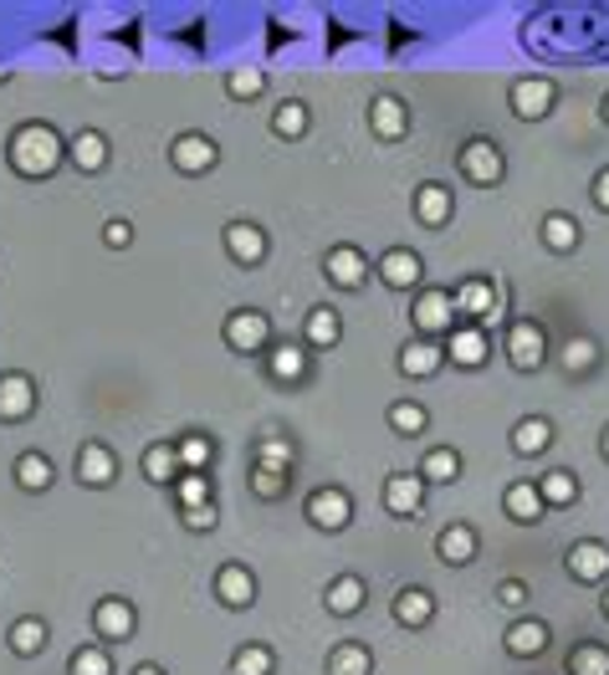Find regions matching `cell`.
Masks as SVG:
<instances>
[{
	"label": "cell",
	"instance_id": "obj_50",
	"mask_svg": "<svg viewBox=\"0 0 609 675\" xmlns=\"http://www.w3.org/2000/svg\"><path fill=\"white\" fill-rule=\"evenodd\" d=\"M179 522H185L190 532H210L215 522H221V507H215V501H206V507H190V512H179Z\"/></svg>",
	"mask_w": 609,
	"mask_h": 675
},
{
	"label": "cell",
	"instance_id": "obj_38",
	"mask_svg": "<svg viewBox=\"0 0 609 675\" xmlns=\"http://www.w3.org/2000/svg\"><path fill=\"white\" fill-rule=\"evenodd\" d=\"M175 455H179V476H185V471L206 476L210 461H215V441H210V435H179V441H175Z\"/></svg>",
	"mask_w": 609,
	"mask_h": 675
},
{
	"label": "cell",
	"instance_id": "obj_5",
	"mask_svg": "<svg viewBox=\"0 0 609 675\" xmlns=\"http://www.w3.org/2000/svg\"><path fill=\"white\" fill-rule=\"evenodd\" d=\"M553 103H558V88H553V77H518V82L507 88V108H512L522 123H538V118H549Z\"/></svg>",
	"mask_w": 609,
	"mask_h": 675
},
{
	"label": "cell",
	"instance_id": "obj_47",
	"mask_svg": "<svg viewBox=\"0 0 609 675\" xmlns=\"http://www.w3.org/2000/svg\"><path fill=\"white\" fill-rule=\"evenodd\" d=\"M175 501H179V512H190V507H206V501H215V491H210L206 476L185 471V476L175 482Z\"/></svg>",
	"mask_w": 609,
	"mask_h": 675
},
{
	"label": "cell",
	"instance_id": "obj_3",
	"mask_svg": "<svg viewBox=\"0 0 609 675\" xmlns=\"http://www.w3.org/2000/svg\"><path fill=\"white\" fill-rule=\"evenodd\" d=\"M302 512H308V522L318 532H343L354 522V497L343 486H318V491H308Z\"/></svg>",
	"mask_w": 609,
	"mask_h": 675
},
{
	"label": "cell",
	"instance_id": "obj_39",
	"mask_svg": "<svg viewBox=\"0 0 609 675\" xmlns=\"http://www.w3.org/2000/svg\"><path fill=\"white\" fill-rule=\"evenodd\" d=\"M558 364H564L568 379H584V374H595V364H599V343H595L589 333L568 338V343H564V358H558Z\"/></svg>",
	"mask_w": 609,
	"mask_h": 675
},
{
	"label": "cell",
	"instance_id": "obj_48",
	"mask_svg": "<svg viewBox=\"0 0 609 675\" xmlns=\"http://www.w3.org/2000/svg\"><path fill=\"white\" fill-rule=\"evenodd\" d=\"M67 675H113V655H108L103 645H82L67 661Z\"/></svg>",
	"mask_w": 609,
	"mask_h": 675
},
{
	"label": "cell",
	"instance_id": "obj_15",
	"mask_svg": "<svg viewBox=\"0 0 609 675\" xmlns=\"http://www.w3.org/2000/svg\"><path fill=\"white\" fill-rule=\"evenodd\" d=\"M564 568L574 584H605L609 578V547L595 543V538H584V543H574L564 553Z\"/></svg>",
	"mask_w": 609,
	"mask_h": 675
},
{
	"label": "cell",
	"instance_id": "obj_42",
	"mask_svg": "<svg viewBox=\"0 0 609 675\" xmlns=\"http://www.w3.org/2000/svg\"><path fill=\"white\" fill-rule=\"evenodd\" d=\"M5 645H11V655H21V661L42 655V650H46V624H42V619H15Z\"/></svg>",
	"mask_w": 609,
	"mask_h": 675
},
{
	"label": "cell",
	"instance_id": "obj_7",
	"mask_svg": "<svg viewBox=\"0 0 609 675\" xmlns=\"http://www.w3.org/2000/svg\"><path fill=\"white\" fill-rule=\"evenodd\" d=\"M225 343L236 353H262V348H272V318L262 308H236L231 318H225Z\"/></svg>",
	"mask_w": 609,
	"mask_h": 675
},
{
	"label": "cell",
	"instance_id": "obj_55",
	"mask_svg": "<svg viewBox=\"0 0 609 675\" xmlns=\"http://www.w3.org/2000/svg\"><path fill=\"white\" fill-rule=\"evenodd\" d=\"M599 451H605V461H609V425H605V435H599Z\"/></svg>",
	"mask_w": 609,
	"mask_h": 675
},
{
	"label": "cell",
	"instance_id": "obj_52",
	"mask_svg": "<svg viewBox=\"0 0 609 675\" xmlns=\"http://www.w3.org/2000/svg\"><path fill=\"white\" fill-rule=\"evenodd\" d=\"M497 604H507V609H522V604H528V584H522V578H502V588H497Z\"/></svg>",
	"mask_w": 609,
	"mask_h": 675
},
{
	"label": "cell",
	"instance_id": "obj_26",
	"mask_svg": "<svg viewBox=\"0 0 609 675\" xmlns=\"http://www.w3.org/2000/svg\"><path fill=\"white\" fill-rule=\"evenodd\" d=\"M364 599H369V588H364V578H358V573H339V578L323 588L328 615H339V619L358 615V609H364Z\"/></svg>",
	"mask_w": 609,
	"mask_h": 675
},
{
	"label": "cell",
	"instance_id": "obj_13",
	"mask_svg": "<svg viewBox=\"0 0 609 675\" xmlns=\"http://www.w3.org/2000/svg\"><path fill=\"white\" fill-rule=\"evenodd\" d=\"M410 108L395 98V92H379L369 103V129H374V139H385V144H400V139H410Z\"/></svg>",
	"mask_w": 609,
	"mask_h": 675
},
{
	"label": "cell",
	"instance_id": "obj_21",
	"mask_svg": "<svg viewBox=\"0 0 609 675\" xmlns=\"http://www.w3.org/2000/svg\"><path fill=\"white\" fill-rule=\"evenodd\" d=\"M446 368V348L431 343V338H416V343H405L400 348V374L405 379H435Z\"/></svg>",
	"mask_w": 609,
	"mask_h": 675
},
{
	"label": "cell",
	"instance_id": "obj_33",
	"mask_svg": "<svg viewBox=\"0 0 609 675\" xmlns=\"http://www.w3.org/2000/svg\"><path fill=\"white\" fill-rule=\"evenodd\" d=\"M416 476L425 486H451L461 476V451H451V445H435V451H425V461H420Z\"/></svg>",
	"mask_w": 609,
	"mask_h": 675
},
{
	"label": "cell",
	"instance_id": "obj_57",
	"mask_svg": "<svg viewBox=\"0 0 609 675\" xmlns=\"http://www.w3.org/2000/svg\"><path fill=\"white\" fill-rule=\"evenodd\" d=\"M605 123H609V98H605Z\"/></svg>",
	"mask_w": 609,
	"mask_h": 675
},
{
	"label": "cell",
	"instance_id": "obj_45",
	"mask_svg": "<svg viewBox=\"0 0 609 675\" xmlns=\"http://www.w3.org/2000/svg\"><path fill=\"white\" fill-rule=\"evenodd\" d=\"M272 671H277L272 645H241L236 655H231V675H272Z\"/></svg>",
	"mask_w": 609,
	"mask_h": 675
},
{
	"label": "cell",
	"instance_id": "obj_11",
	"mask_svg": "<svg viewBox=\"0 0 609 675\" xmlns=\"http://www.w3.org/2000/svg\"><path fill=\"white\" fill-rule=\"evenodd\" d=\"M73 471H77V482L82 486L103 491V486H113V476H119V455H113V445H103V441H82Z\"/></svg>",
	"mask_w": 609,
	"mask_h": 675
},
{
	"label": "cell",
	"instance_id": "obj_1",
	"mask_svg": "<svg viewBox=\"0 0 609 675\" xmlns=\"http://www.w3.org/2000/svg\"><path fill=\"white\" fill-rule=\"evenodd\" d=\"M5 159L21 179H52L67 164V144H62V133L52 123H21L11 133V144H5Z\"/></svg>",
	"mask_w": 609,
	"mask_h": 675
},
{
	"label": "cell",
	"instance_id": "obj_41",
	"mask_svg": "<svg viewBox=\"0 0 609 675\" xmlns=\"http://www.w3.org/2000/svg\"><path fill=\"white\" fill-rule=\"evenodd\" d=\"M425 425H431V410L420 405V399H400V405H389V430L395 435H425Z\"/></svg>",
	"mask_w": 609,
	"mask_h": 675
},
{
	"label": "cell",
	"instance_id": "obj_25",
	"mask_svg": "<svg viewBox=\"0 0 609 675\" xmlns=\"http://www.w3.org/2000/svg\"><path fill=\"white\" fill-rule=\"evenodd\" d=\"M502 645L512 661H538V655L549 650V624H543V619H518V624L502 634Z\"/></svg>",
	"mask_w": 609,
	"mask_h": 675
},
{
	"label": "cell",
	"instance_id": "obj_53",
	"mask_svg": "<svg viewBox=\"0 0 609 675\" xmlns=\"http://www.w3.org/2000/svg\"><path fill=\"white\" fill-rule=\"evenodd\" d=\"M589 195H595V206L609 215V169H599V175H595V185H589Z\"/></svg>",
	"mask_w": 609,
	"mask_h": 675
},
{
	"label": "cell",
	"instance_id": "obj_2",
	"mask_svg": "<svg viewBox=\"0 0 609 675\" xmlns=\"http://www.w3.org/2000/svg\"><path fill=\"white\" fill-rule=\"evenodd\" d=\"M507 364L518 368V374H538V368L549 364V333L538 318H512L507 323Z\"/></svg>",
	"mask_w": 609,
	"mask_h": 675
},
{
	"label": "cell",
	"instance_id": "obj_31",
	"mask_svg": "<svg viewBox=\"0 0 609 675\" xmlns=\"http://www.w3.org/2000/svg\"><path fill=\"white\" fill-rule=\"evenodd\" d=\"M502 512L512 517V522H538V517L549 512L543 507V497H538V482H512L502 491Z\"/></svg>",
	"mask_w": 609,
	"mask_h": 675
},
{
	"label": "cell",
	"instance_id": "obj_35",
	"mask_svg": "<svg viewBox=\"0 0 609 675\" xmlns=\"http://www.w3.org/2000/svg\"><path fill=\"white\" fill-rule=\"evenodd\" d=\"M308 129H312V113H308V103H298V98H287V103H277V113H272V133L277 139H308Z\"/></svg>",
	"mask_w": 609,
	"mask_h": 675
},
{
	"label": "cell",
	"instance_id": "obj_20",
	"mask_svg": "<svg viewBox=\"0 0 609 675\" xmlns=\"http://www.w3.org/2000/svg\"><path fill=\"white\" fill-rule=\"evenodd\" d=\"M215 599H221L225 609H252L256 573L246 568V563H221V573H215Z\"/></svg>",
	"mask_w": 609,
	"mask_h": 675
},
{
	"label": "cell",
	"instance_id": "obj_6",
	"mask_svg": "<svg viewBox=\"0 0 609 675\" xmlns=\"http://www.w3.org/2000/svg\"><path fill=\"white\" fill-rule=\"evenodd\" d=\"M461 175L472 179V185H481V190L502 185V175H507L502 148L491 144V139H466V144H461Z\"/></svg>",
	"mask_w": 609,
	"mask_h": 675
},
{
	"label": "cell",
	"instance_id": "obj_44",
	"mask_svg": "<svg viewBox=\"0 0 609 675\" xmlns=\"http://www.w3.org/2000/svg\"><path fill=\"white\" fill-rule=\"evenodd\" d=\"M225 92L236 98V103H252L267 92V73L262 67H236V73H225Z\"/></svg>",
	"mask_w": 609,
	"mask_h": 675
},
{
	"label": "cell",
	"instance_id": "obj_17",
	"mask_svg": "<svg viewBox=\"0 0 609 675\" xmlns=\"http://www.w3.org/2000/svg\"><path fill=\"white\" fill-rule=\"evenodd\" d=\"M425 491H431V486L420 482V476H410V471H395V476H385V512H395V517H420V512H425Z\"/></svg>",
	"mask_w": 609,
	"mask_h": 675
},
{
	"label": "cell",
	"instance_id": "obj_30",
	"mask_svg": "<svg viewBox=\"0 0 609 675\" xmlns=\"http://www.w3.org/2000/svg\"><path fill=\"white\" fill-rule=\"evenodd\" d=\"M328 675H374V650L364 640H343L328 650Z\"/></svg>",
	"mask_w": 609,
	"mask_h": 675
},
{
	"label": "cell",
	"instance_id": "obj_9",
	"mask_svg": "<svg viewBox=\"0 0 609 675\" xmlns=\"http://www.w3.org/2000/svg\"><path fill=\"white\" fill-rule=\"evenodd\" d=\"M441 348H446V358L456 368H481L491 358V333L481 323H456L446 333V343H441Z\"/></svg>",
	"mask_w": 609,
	"mask_h": 675
},
{
	"label": "cell",
	"instance_id": "obj_24",
	"mask_svg": "<svg viewBox=\"0 0 609 675\" xmlns=\"http://www.w3.org/2000/svg\"><path fill=\"white\" fill-rule=\"evenodd\" d=\"M431 619H435V594L431 588L410 584V588L395 594V624H405V630H425Z\"/></svg>",
	"mask_w": 609,
	"mask_h": 675
},
{
	"label": "cell",
	"instance_id": "obj_34",
	"mask_svg": "<svg viewBox=\"0 0 609 675\" xmlns=\"http://www.w3.org/2000/svg\"><path fill=\"white\" fill-rule=\"evenodd\" d=\"M549 445H553V425L543 420V414H528V420L512 425V451L518 455H543Z\"/></svg>",
	"mask_w": 609,
	"mask_h": 675
},
{
	"label": "cell",
	"instance_id": "obj_37",
	"mask_svg": "<svg viewBox=\"0 0 609 675\" xmlns=\"http://www.w3.org/2000/svg\"><path fill=\"white\" fill-rule=\"evenodd\" d=\"M52 482H57V466H52L42 451H26L15 461V486H21V491H46Z\"/></svg>",
	"mask_w": 609,
	"mask_h": 675
},
{
	"label": "cell",
	"instance_id": "obj_32",
	"mask_svg": "<svg viewBox=\"0 0 609 675\" xmlns=\"http://www.w3.org/2000/svg\"><path fill=\"white\" fill-rule=\"evenodd\" d=\"M139 471H144V482H154V486H175L179 482V455H175V445L154 441L150 451L139 455Z\"/></svg>",
	"mask_w": 609,
	"mask_h": 675
},
{
	"label": "cell",
	"instance_id": "obj_54",
	"mask_svg": "<svg viewBox=\"0 0 609 675\" xmlns=\"http://www.w3.org/2000/svg\"><path fill=\"white\" fill-rule=\"evenodd\" d=\"M134 675H169V671H164V665H139Z\"/></svg>",
	"mask_w": 609,
	"mask_h": 675
},
{
	"label": "cell",
	"instance_id": "obj_29",
	"mask_svg": "<svg viewBox=\"0 0 609 675\" xmlns=\"http://www.w3.org/2000/svg\"><path fill=\"white\" fill-rule=\"evenodd\" d=\"M67 164H77L82 175H103L108 169V139L98 129H82L73 144H67Z\"/></svg>",
	"mask_w": 609,
	"mask_h": 675
},
{
	"label": "cell",
	"instance_id": "obj_23",
	"mask_svg": "<svg viewBox=\"0 0 609 675\" xmlns=\"http://www.w3.org/2000/svg\"><path fill=\"white\" fill-rule=\"evenodd\" d=\"M476 547H481V538H476L472 522H451V528H441V538H435V553H441V563H451V568H466V563L476 558Z\"/></svg>",
	"mask_w": 609,
	"mask_h": 675
},
{
	"label": "cell",
	"instance_id": "obj_18",
	"mask_svg": "<svg viewBox=\"0 0 609 675\" xmlns=\"http://www.w3.org/2000/svg\"><path fill=\"white\" fill-rule=\"evenodd\" d=\"M323 272L333 287H343V292H358L364 287V277H369V256L358 246H333L323 256Z\"/></svg>",
	"mask_w": 609,
	"mask_h": 675
},
{
	"label": "cell",
	"instance_id": "obj_43",
	"mask_svg": "<svg viewBox=\"0 0 609 675\" xmlns=\"http://www.w3.org/2000/svg\"><path fill=\"white\" fill-rule=\"evenodd\" d=\"M568 675H609V645H599V640L574 645L568 650Z\"/></svg>",
	"mask_w": 609,
	"mask_h": 675
},
{
	"label": "cell",
	"instance_id": "obj_46",
	"mask_svg": "<svg viewBox=\"0 0 609 675\" xmlns=\"http://www.w3.org/2000/svg\"><path fill=\"white\" fill-rule=\"evenodd\" d=\"M292 461H298V445H292V441H277V435H272V441L256 445V466H262V471H283V476H287V471H292Z\"/></svg>",
	"mask_w": 609,
	"mask_h": 675
},
{
	"label": "cell",
	"instance_id": "obj_14",
	"mask_svg": "<svg viewBox=\"0 0 609 675\" xmlns=\"http://www.w3.org/2000/svg\"><path fill=\"white\" fill-rule=\"evenodd\" d=\"M225 251H231V262L236 266H262L267 262V251H272V241H267V231L256 221H231L225 225Z\"/></svg>",
	"mask_w": 609,
	"mask_h": 675
},
{
	"label": "cell",
	"instance_id": "obj_4",
	"mask_svg": "<svg viewBox=\"0 0 609 675\" xmlns=\"http://www.w3.org/2000/svg\"><path fill=\"white\" fill-rule=\"evenodd\" d=\"M139 630V609L123 594H108V599L92 604V634L108 640V645H123V640H134Z\"/></svg>",
	"mask_w": 609,
	"mask_h": 675
},
{
	"label": "cell",
	"instance_id": "obj_16",
	"mask_svg": "<svg viewBox=\"0 0 609 675\" xmlns=\"http://www.w3.org/2000/svg\"><path fill=\"white\" fill-rule=\"evenodd\" d=\"M36 410V379L31 374H5L0 379V425H21Z\"/></svg>",
	"mask_w": 609,
	"mask_h": 675
},
{
	"label": "cell",
	"instance_id": "obj_56",
	"mask_svg": "<svg viewBox=\"0 0 609 675\" xmlns=\"http://www.w3.org/2000/svg\"><path fill=\"white\" fill-rule=\"evenodd\" d=\"M599 615H605V619H609V588H605V599H599Z\"/></svg>",
	"mask_w": 609,
	"mask_h": 675
},
{
	"label": "cell",
	"instance_id": "obj_28",
	"mask_svg": "<svg viewBox=\"0 0 609 675\" xmlns=\"http://www.w3.org/2000/svg\"><path fill=\"white\" fill-rule=\"evenodd\" d=\"M543 246L553 251V256H574V251H579V241H584V231H579V221H574V215H568V210H549V215H543Z\"/></svg>",
	"mask_w": 609,
	"mask_h": 675
},
{
	"label": "cell",
	"instance_id": "obj_22",
	"mask_svg": "<svg viewBox=\"0 0 609 675\" xmlns=\"http://www.w3.org/2000/svg\"><path fill=\"white\" fill-rule=\"evenodd\" d=\"M456 215V195L446 190V185H435V179H425L416 190V221L431 225V231H441V225Z\"/></svg>",
	"mask_w": 609,
	"mask_h": 675
},
{
	"label": "cell",
	"instance_id": "obj_8",
	"mask_svg": "<svg viewBox=\"0 0 609 675\" xmlns=\"http://www.w3.org/2000/svg\"><path fill=\"white\" fill-rule=\"evenodd\" d=\"M169 164H175L179 175H210L221 164V144L210 133H179L175 144H169Z\"/></svg>",
	"mask_w": 609,
	"mask_h": 675
},
{
	"label": "cell",
	"instance_id": "obj_10",
	"mask_svg": "<svg viewBox=\"0 0 609 675\" xmlns=\"http://www.w3.org/2000/svg\"><path fill=\"white\" fill-rule=\"evenodd\" d=\"M410 318H416V328L425 338H441L456 328V302H451L446 287H425V292L416 297V312H410Z\"/></svg>",
	"mask_w": 609,
	"mask_h": 675
},
{
	"label": "cell",
	"instance_id": "obj_51",
	"mask_svg": "<svg viewBox=\"0 0 609 675\" xmlns=\"http://www.w3.org/2000/svg\"><path fill=\"white\" fill-rule=\"evenodd\" d=\"M103 246L129 251V246H134V225H129V221H108L103 225Z\"/></svg>",
	"mask_w": 609,
	"mask_h": 675
},
{
	"label": "cell",
	"instance_id": "obj_27",
	"mask_svg": "<svg viewBox=\"0 0 609 675\" xmlns=\"http://www.w3.org/2000/svg\"><path fill=\"white\" fill-rule=\"evenodd\" d=\"M308 368H312V358L302 343H277V348H267V374L277 384H302Z\"/></svg>",
	"mask_w": 609,
	"mask_h": 675
},
{
	"label": "cell",
	"instance_id": "obj_49",
	"mask_svg": "<svg viewBox=\"0 0 609 675\" xmlns=\"http://www.w3.org/2000/svg\"><path fill=\"white\" fill-rule=\"evenodd\" d=\"M287 486H292V482H287L283 471H262V466L252 471V491H256V497H262V501H277V497H287Z\"/></svg>",
	"mask_w": 609,
	"mask_h": 675
},
{
	"label": "cell",
	"instance_id": "obj_40",
	"mask_svg": "<svg viewBox=\"0 0 609 675\" xmlns=\"http://www.w3.org/2000/svg\"><path fill=\"white\" fill-rule=\"evenodd\" d=\"M538 497H543V507H574L579 501V476L574 471H549V476H538Z\"/></svg>",
	"mask_w": 609,
	"mask_h": 675
},
{
	"label": "cell",
	"instance_id": "obj_12",
	"mask_svg": "<svg viewBox=\"0 0 609 675\" xmlns=\"http://www.w3.org/2000/svg\"><path fill=\"white\" fill-rule=\"evenodd\" d=\"M451 302H456V323H487L491 312H497V281H487V277L461 281L456 292H451Z\"/></svg>",
	"mask_w": 609,
	"mask_h": 675
},
{
	"label": "cell",
	"instance_id": "obj_19",
	"mask_svg": "<svg viewBox=\"0 0 609 675\" xmlns=\"http://www.w3.org/2000/svg\"><path fill=\"white\" fill-rule=\"evenodd\" d=\"M420 277H425V262H420L410 246H389L385 256H379V281H385V287H395V292L420 287Z\"/></svg>",
	"mask_w": 609,
	"mask_h": 675
},
{
	"label": "cell",
	"instance_id": "obj_36",
	"mask_svg": "<svg viewBox=\"0 0 609 675\" xmlns=\"http://www.w3.org/2000/svg\"><path fill=\"white\" fill-rule=\"evenodd\" d=\"M302 333H308L312 348H339V338H343L339 308H312V312H308V323H302Z\"/></svg>",
	"mask_w": 609,
	"mask_h": 675
}]
</instances>
